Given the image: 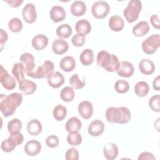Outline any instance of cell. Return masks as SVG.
<instances>
[{
	"mask_svg": "<svg viewBox=\"0 0 160 160\" xmlns=\"http://www.w3.org/2000/svg\"><path fill=\"white\" fill-rule=\"evenodd\" d=\"M22 102V95L19 92H13L8 96L1 94L0 96V110L4 117L12 115Z\"/></svg>",
	"mask_w": 160,
	"mask_h": 160,
	"instance_id": "obj_1",
	"label": "cell"
},
{
	"mask_svg": "<svg viewBox=\"0 0 160 160\" xmlns=\"http://www.w3.org/2000/svg\"><path fill=\"white\" fill-rule=\"evenodd\" d=\"M106 118L111 123L126 124L129 121L131 114L128 108L126 107H109L106 111Z\"/></svg>",
	"mask_w": 160,
	"mask_h": 160,
	"instance_id": "obj_2",
	"label": "cell"
},
{
	"mask_svg": "<svg viewBox=\"0 0 160 160\" xmlns=\"http://www.w3.org/2000/svg\"><path fill=\"white\" fill-rule=\"evenodd\" d=\"M96 64L108 72H114L116 71L119 64V61L116 55L110 54L106 51H101L97 55Z\"/></svg>",
	"mask_w": 160,
	"mask_h": 160,
	"instance_id": "obj_3",
	"label": "cell"
},
{
	"mask_svg": "<svg viewBox=\"0 0 160 160\" xmlns=\"http://www.w3.org/2000/svg\"><path fill=\"white\" fill-rule=\"evenodd\" d=\"M142 9V2L139 0H131L123 11V15L128 22L132 23L139 18Z\"/></svg>",
	"mask_w": 160,
	"mask_h": 160,
	"instance_id": "obj_4",
	"label": "cell"
},
{
	"mask_svg": "<svg viewBox=\"0 0 160 160\" xmlns=\"http://www.w3.org/2000/svg\"><path fill=\"white\" fill-rule=\"evenodd\" d=\"M54 65L51 61H45L42 66H39L36 70L26 72L28 76L36 79L48 78L54 71Z\"/></svg>",
	"mask_w": 160,
	"mask_h": 160,
	"instance_id": "obj_5",
	"label": "cell"
},
{
	"mask_svg": "<svg viewBox=\"0 0 160 160\" xmlns=\"http://www.w3.org/2000/svg\"><path fill=\"white\" fill-rule=\"evenodd\" d=\"M160 46V36L159 34H152L142 42V51L147 54L154 53Z\"/></svg>",
	"mask_w": 160,
	"mask_h": 160,
	"instance_id": "obj_6",
	"label": "cell"
},
{
	"mask_svg": "<svg viewBox=\"0 0 160 160\" xmlns=\"http://www.w3.org/2000/svg\"><path fill=\"white\" fill-rule=\"evenodd\" d=\"M109 9V5L104 1H96L93 3L91 7L92 14L97 19H103L106 17Z\"/></svg>",
	"mask_w": 160,
	"mask_h": 160,
	"instance_id": "obj_7",
	"label": "cell"
},
{
	"mask_svg": "<svg viewBox=\"0 0 160 160\" xmlns=\"http://www.w3.org/2000/svg\"><path fill=\"white\" fill-rule=\"evenodd\" d=\"M0 82L2 87L8 91L14 89L16 86L15 79L8 73L7 70L2 65L0 70Z\"/></svg>",
	"mask_w": 160,
	"mask_h": 160,
	"instance_id": "obj_8",
	"label": "cell"
},
{
	"mask_svg": "<svg viewBox=\"0 0 160 160\" xmlns=\"http://www.w3.org/2000/svg\"><path fill=\"white\" fill-rule=\"evenodd\" d=\"M22 14L23 19L27 23H33L37 18V12L35 6L32 3L26 4L22 9Z\"/></svg>",
	"mask_w": 160,
	"mask_h": 160,
	"instance_id": "obj_9",
	"label": "cell"
},
{
	"mask_svg": "<svg viewBox=\"0 0 160 160\" xmlns=\"http://www.w3.org/2000/svg\"><path fill=\"white\" fill-rule=\"evenodd\" d=\"M117 74L123 78H129L132 76L134 72V68L132 64L128 61H124L119 62L116 69Z\"/></svg>",
	"mask_w": 160,
	"mask_h": 160,
	"instance_id": "obj_10",
	"label": "cell"
},
{
	"mask_svg": "<svg viewBox=\"0 0 160 160\" xmlns=\"http://www.w3.org/2000/svg\"><path fill=\"white\" fill-rule=\"evenodd\" d=\"M78 112L80 116L85 119H88L91 118L93 113L92 103L88 101L81 102L78 105Z\"/></svg>",
	"mask_w": 160,
	"mask_h": 160,
	"instance_id": "obj_11",
	"label": "cell"
},
{
	"mask_svg": "<svg viewBox=\"0 0 160 160\" xmlns=\"http://www.w3.org/2000/svg\"><path fill=\"white\" fill-rule=\"evenodd\" d=\"M104 130V122L99 119L92 121L88 128V133L92 136H99L103 133Z\"/></svg>",
	"mask_w": 160,
	"mask_h": 160,
	"instance_id": "obj_12",
	"label": "cell"
},
{
	"mask_svg": "<svg viewBox=\"0 0 160 160\" xmlns=\"http://www.w3.org/2000/svg\"><path fill=\"white\" fill-rule=\"evenodd\" d=\"M26 153L30 156H37L41 151V143L35 139H32L26 142L24 146Z\"/></svg>",
	"mask_w": 160,
	"mask_h": 160,
	"instance_id": "obj_13",
	"label": "cell"
},
{
	"mask_svg": "<svg viewBox=\"0 0 160 160\" xmlns=\"http://www.w3.org/2000/svg\"><path fill=\"white\" fill-rule=\"evenodd\" d=\"M19 61L24 65L26 73L34 70L35 68L34 58L32 54L29 52L22 54L19 58Z\"/></svg>",
	"mask_w": 160,
	"mask_h": 160,
	"instance_id": "obj_14",
	"label": "cell"
},
{
	"mask_svg": "<svg viewBox=\"0 0 160 160\" xmlns=\"http://www.w3.org/2000/svg\"><path fill=\"white\" fill-rule=\"evenodd\" d=\"M19 89L24 94L30 95L36 91L37 85L32 81L24 79L19 82Z\"/></svg>",
	"mask_w": 160,
	"mask_h": 160,
	"instance_id": "obj_15",
	"label": "cell"
},
{
	"mask_svg": "<svg viewBox=\"0 0 160 160\" xmlns=\"http://www.w3.org/2000/svg\"><path fill=\"white\" fill-rule=\"evenodd\" d=\"M51 20L55 22L63 21L66 18V12L64 9L60 6H54L49 12Z\"/></svg>",
	"mask_w": 160,
	"mask_h": 160,
	"instance_id": "obj_16",
	"label": "cell"
},
{
	"mask_svg": "<svg viewBox=\"0 0 160 160\" xmlns=\"http://www.w3.org/2000/svg\"><path fill=\"white\" fill-rule=\"evenodd\" d=\"M69 49L68 43L61 38L56 39L52 44V51L58 55L63 54L66 52Z\"/></svg>",
	"mask_w": 160,
	"mask_h": 160,
	"instance_id": "obj_17",
	"label": "cell"
},
{
	"mask_svg": "<svg viewBox=\"0 0 160 160\" xmlns=\"http://www.w3.org/2000/svg\"><path fill=\"white\" fill-rule=\"evenodd\" d=\"M118 148L112 142L107 143L103 148V153L105 158L108 160H114L118 155Z\"/></svg>",
	"mask_w": 160,
	"mask_h": 160,
	"instance_id": "obj_18",
	"label": "cell"
},
{
	"mask_svg": "<svg viewBox=\"0 0 160 160\" xmlns=\"http://www.w3.org/2000/svg\"><path fill=\"white\" fill-rule=\"evenodd\" d=\"M47 79L48 84L53 88H58L64 83V77L59 71L53 72Z\"/></svg>",
	"mask_w": 160,
	"mask_h": 160,
	"instance_id": "obj_19",
	"label": "cell"
},
{
	"mask_svg": "<svg viewBox=\"0 0 160 160\" xmlns=\"http://www.w3.org/2000/svg\"><path fill=\"white\" fill-rule=\"evenodd\" d=\"M32 46L38 51L42 50L48 44V38L46 36L40 34L36 35L31 41Z\"/></svg>",
	"mask_w": 160,
	"mask_h": 160,
	"instance_id": "obj_20",
	"label": "cell"
},
{
	"mask_svg": "<svg viewBox=\"0 0 160 160\" xmlns=\"http://www.w3.org/2000/svg\"><path fill=\"white\" fill-rule=\"evenodd\" d=\"M139 69L142 74L150 75L154 72L155 66L149 59H142L139 63Z\"/></svg>",
	"mask_w": 160,
	"mask_h": 160,
	"instance_id": "obj_21",
	"label": "cell"
},
{
	"mask_svg": "<svg viewBox=\"0 0 160 160\" xmlns=\"http://www.w3.org/2000/svg\"><path fill=\"white\" fill-rule=\"evenodd\" d=\"M61 69L64 72H71L76 67V61L72 56H67L62 58L59 62Z\"/></svg>",
	"mask_w": 160,
	"mask_h": 160,
	"instance_id": "obj_22",
	"label": "cell"
},
{
	"mask_svg": "<svg viewBox=\"0 0 160 160\" xmlns=\"http://www.w3.org/2000/svg\"><path fill=\"white\" fill-rule=\"evenodd\" d=\"M42 128L41 122L36 119H32L28 122L26 129L30 135L37 136L41 132Z\"/></svg>",
	"mask_w": 160,
	"mask_h": 160,
	"instance_id": "obj_23",
	"label": "cell"
},
{
	"mask_svg": "<svg viewBox=\"0 0 160 160\" xmlns=\"http://www.w3.org/2000/svg\"><path fill=\"white\" fill-rule=\"evenodd\" d=\"M149 31V26L147 21H141L132 28V33L135 36L142 37Z\"/></svg>",
	"mask_w": 160,
	"mask_h": 160,
	"instance_id": "obj_24",
	"label": "cell"
},
{
	"mask_svg": "<svg viewBox=\"0 0 160 160\" xmlns=\"http://www.w3.org/2000/svg\"><path fill=\"white\" fill-rule=\"evenodd\" d=\"M124 26V22L123 19L118 16L114 15L111 16L109 20V27L110 29L116 32L121 31Z\"/></svg>",
	"mask_w": 160,
	"mask_h": 160,
	"instance_id": "obj_25",
	"label": "cell"
},
{
	"mask_svg": "<svg viewBox=\"0 0 160 160\" xmlns=\"http://www.w3.org/2000/svg\"><path fill=\"white\" fill-rule=\"evenodd\" d=\"M86 11V6L82 1H75L71 5V12L74 16H81Z\"/></svg>",
	"mask_w": 160,
	"mask_h": 160,
	"instance_id": "obj_26",
	"label": "cell"
},
{
	"mask_svg": "<svg viewBox=\"0 0 160 160\" xmlns=\"http://www.w3.org/2000/svg\"><path fill=\"white\" fill-rule=\"evenodd\" d=\"M81 121L77 117L69 118L65 124V129L69 132H78L81 128Z\"/></svg>",
	"mask_w": 160,
	"mask_h": 160,
	"instance_id": "obj_27",
	"label": "cell"
},
{
	"mask_svg": "<svg viewBox=\"0 0 160 160\" xmlns=\"http://www.w3.org/2000/svg\"><path fill=\"white\" fill-rule=\"evenodd\" d=\"M75 29L78 33L86 35L90 32L91 30V25L87 19H82L76 22Z\"/></svg>",
	"mask_w": 160,
	"mask_h": 160,
	"instance_id": "obj_28",
	"label": "cell"
},
{
	"mask_svg": "<svg viewBox=\"0 0 160 160\" xmlns=\"http://www.w3.org/2000/svg\"><path fill=\"white\" fill-rule=\"evenodd\" d=\"M81 62L84 66H88L94 62V53L92 50L90 49H85L80 54L79 57Z\"/></svg>",
	"mask_w": 160,
	"mask_h": 160,
	"instance_id": "obj_29",
	"label": "cell"
},
{
	"mask_svg": "<svg viewBox=\"0 0 160 160\" xmlns=\"http://www.w3.org/2000/svg\"><path fill=\"white\" fill-rule=\"evenodd\" d=\"M25 68L21 62L15 63L12 69V74L18 82H21L24 79Z\"/></svg>",
	"mask_w": 160,
	"mask_h": 160,
	"instance_id": "obj_30",
	"label": "cell"
},
{
	"mask_svg": "<svg viewBox=\"0 0 160 160\" xmlns=\"http://www.w3.org/2000/svg\"><path fill=\"white\" fill-rule=\"evenodd\" d=\"M149 91V86L145 81H139L134 86L135 94L139 97L146 96Z\"/></svg>",
	"mask_w": 160,
	"mask_h": 160,
	"instance_id": "obj_31",
	"label": "cell"
},
{
	"mask_svg": "<svg viewBox=\"0 0 160 160\" xmlns=\"http://www.w3.org/2000/svg\"><path fill=\"white\" fill-rule=\"evenodd\" d=\"M72 32L71 26L68 24H62L56 29V35L59 38H68Z\"/></svg>",
	"mask_w": 160,
	"mask_h": 160,
	"instance_id": "obj_32",
	"label": "cell"
},
{
	"mask_svg": "<svg viewBox=\"0 0 160 160\" xmlns=\"http://www.w3.org/2000/svg\"><path fill=\"white\" fill-rule=\"evenodd\" d=\"M75 96V93L73 88L72 87L66 86L60 92L61 99L66 102L72 101Z\"/></svg>",
	"mask_w": 160,
	"mask_h": 160,
	"instance_id": "obj_33",
	"label": "cell"
},
{
	"mask_svg": "<svg viewBox=\"0 0 160 160\" xmlns=\"http://www.w3.org/2000/svg\"><path fill=\"white\" fill-rule=\"evenodd\" d=\"M52 114L56 120L58 121H62L66 116L67 109L61 104H58L54 108Z\"/></svg>",
	"mask_w": 160,
	"mask_h": 160,
	"instance_id": "obj_34",
	"label": "cell"
},
{
	"mask_svg": "<svg viewBox=\"0 0 160 160\" xmlns=\"http://www.w3.org/2000/svg\"><path fill=\"white\" fill-rule=\"evenodd\" d=\"M16 146L17 144L15 141L11 137H9L8 138L4 140L1 142V149L6 152H10L13 151Z\"/></svg>",
	"mask_w": 160,
	"mask_h": 160,
	"instance_id": "obj_35",
	"label": "cell"
},
{
	"mask_svg": "<svg viewBox=\"0 0 160 160\" xmlns=\"http://www.w3.org/2000/svg\"><path fill=\"white\" fill-rule=\"evenodd\" d=\"M21 128H22V122L21 120H19L18 118L12 119L8 123V130L10 134L20 132L21 130Z\"/></svg>",
	"mask_w": 160,
	"mask_h": 160,
	"instance_id": "obj_36",
	"label": "cell"
},
{
	"mask_svg": "<svg viewBox=\"0 0 160 160\" xmlns=\"http://www.w3.org/2000/svg\"><path fill=\"white\" fill-rule=\"evenodd\" d=\"M82 136L78 132H69L67 136V142L71 146H77L82 142Z\"/></svg>",
	"mask_w": 160,
	"mask_h": 160,
	"instance_id": "obj_37",
	"label": "cell"
},
{
	"mask_svg": "<svg viewBox=\"0 0 160 160\" xmlns=\"http://www.w3.org/2000/svg\"><path fill=\"white\" fill-rule=\"evenodd\" d=\"M115 90L120 94L127 92L129 89V84L128 81L123 79L118 80L114 84Z\"/></svg>",
	"mask_w": 160,
	"mask_h": 160,
	"instance_id": "obj_38",
	"label": "cell"
},
{
	"mask_svg": "<svg viewBox=\"0 0 160 160\" xmlns=\"http://www.w3.org/2000/svg\"><path fill=\"white\" fill-rule=\"evenodd\" d=\"M8 27L9 29L13 32H19L21 31L22 28V21L18 18H12L8 22Z\"/></svg>",
	"mask_w": 160,
	"mask_h": 160,
	"instance_id": "obj_39",
	"label": "cell"
},
{
	"mask_svg": "<svg viewBox=\"0 0 160 160\" xmlns=\"http://www.w3.org/2000/svg\"><path fill=\"white\" fill-rule=\"evenodd\" d=\"M69 82L71 86L76 89H81L85 86V81L80 80V79L79 78L78 74H73L70 78Z\"/></svg>",
	"mask_w": 160,
	"mask_h": 160,
	"instance_id": "obj_40",
	"label": "cell"
},
{
	"mask_svg": "<svg viewBox=\"0 0 160 160\" xmlns=\"http://www.w3.org/2000/svg\"><path fill=\"white\" fill-rule=\"evenodd\" d=\"M149 106L154 112L160 111V96L156 94L152 96L149 100Z\"/></svg>",
	"mask_w": 160,
	"mask_h": 160,
	"instance_id": "obj_41",
	"label": "cell"
},
{
	"mask_svg": "<svg viewBox=\"0 0 160 160\" xmlns=\"http://www.w3.org/2000/svg\"><path fill=\"white\" fill-rule=\"evenodd\" d=\"M85 41H86L85 35L81 33H77L74 34L71 39L72 44L76 47L82 46L85 43Z\"/></svg>",
	"mask_w": 160,
	"mask_h": 160,
	"instance_id": "obj_42",
	"label": "cell"
},
{
	"mask_svg": "<svg viewBox=\"0 0 160 160\" xmlns=\"http://www.w3.org/2000/svg\"><path fill=\"white\" fill-rule=\"evenodd\" d=\"M59 139L58 136L55 135H50L47 137L46 139V144L47 146L51 148H54L59 145Z\"/></svg>",
	"mask_w": 160,
	"mask_h": 160,
	"instance_id": "obj_43",
	"label": "cell"
},
{
	"mask_svg": "<svg viewBox=\"0 0 160 160\" xmlns=\"http://www.w3.org/2000/svg\"><path fill=\"white\" fill-rule=\"evenodd\" d=\"M66 160H78L79 159V152L74 148H71L68 149L65 154Z\"/></svg>",
	"mask_w": 160,
	"mask_h": 160,
	"instance_id": "obj_44",
	"label": "cell"
},
{
	"mask_svg": "<svg viewBox=\"0 0 160 160\" xmlns=\"http://www.w3.org/2000/svg\"><path fill=\"white\" fill-rule=\"evenodd\" d=\"M9 137H11L15 141L17 146H19L21 144H22L24 141V136L22 134H21L20 132L11 133L10 134Z\"/></svg>",
	"mask_w": 160,
	"mask_h": 160,
	"instance_id": "obj_45",
	"label": "cell"
},
{
	"mask_svg": "<svg viewBox=\"0 0 160 160\" xmlns=\"http://www.w3.org/2000/svg\"><path fill=\"white\" fill-rule=\"evenodd\" d=\"M156 160L154 156L150 152H142L141 153L138 157V160Z\"/></svg>",
	"mask_w": 160,
	"mask_h": 160,
	"instance_id": "obj_46",
	"label": "cell"
},
{
	"mask_svg": "<svg viewBox=\"0 0 160 160\" xmlns=\"http://www.w3.org/2000/svg\"><path fill=\"white\" fill-rule=\"evenodd\" d=\"M8 39V35L6 31H4V29H0V41H1V51L2 50L4 44L7 41Z\"/></svg>",
	"mask_w": 160,
	"mask_h": 160,
	"instance_id": "obj_47",
	"label": "cell"
},
{
	"mask_svg": "<svg viewBox=\"0 0 160 160\" xmlns=\"http://www.w3.org/2000/svg\"><path fill=\"white\" fill-rule=\"evenodd\" d=\"M150 22L154 28L157 29H159V18L157 14H153L151 16Z\"/></svg>",
	"mask_w": 160,
	"mask_h": 160,
	"instance_id": "obj_48",
	"label": "cell"
},
{
	"mask_svg": "<svg viewBox=\"0 0 160 160\" xmlns=\"http://www.w3.org/2000/svg\"><path fill=\"white\" fill-rule=\"evenodd\" d=\"M6 2L11 8H18L19 7L22 2V0H6Z\"/></svg>",
	"mask_w": 160,
	"mask_h": 160,
	"instance_id": "obj_49",
	"label": "cell"
},
{
	"mask_svg": "<svg viewBox=\"0 0 160 160\" xmlns=\"http://www.w3.org/2000/svg\"><path fill=\"white\" fill-rule=\"evenodd\" d=\"M153 89L157 91H159V86H160V76H158L156 78H154L153 82H152Z\"/></svg>",
	"mask_w": 160,
	"mask_h": 160,
	"instance_id": "obj_50",
	"label": "cell"
}]
</instances>
